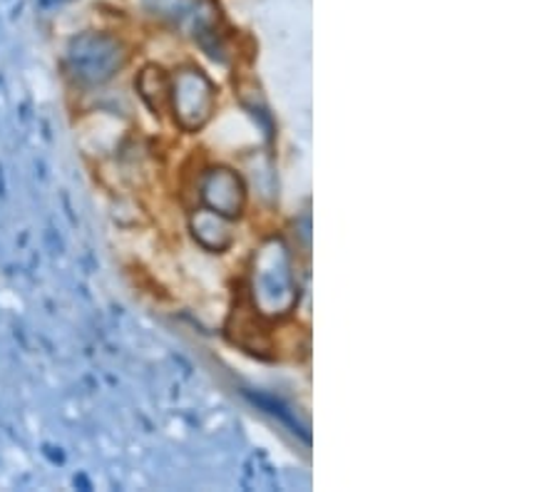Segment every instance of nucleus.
<instances>
[{"label": "nucleus", "mask_w": 559, "mask_h": 492, "mask_svg": "<svg viewBox=\"0 0 559 492\" xmlns=\"http://www.w3.org/2000/svg\"><path fill=\"white\" fill-rule=\"evenodd\" d=\"M296 301V284L292 264L282 244L261 249L254 266V307L261 316H284Z\"/></svg>", "instance_id": "1"}, {"label": "nucleus", "mask_w": 559, "mask_h": 492, "mask_svg": "<svg viewBox=\"0 0 559 492\" xmlns=\"http://www.w3.org/2000/svg\"><path fill=\"white\" fill-rule=\"evenodd\" d=\"M169 105L175 107V118L185 130H200L210 122L214 112V85L202 70H179V75L169 85Z\"/></svg>", "instance_id": "2"}, {"label": "nucleus", "mask_w": 559, "mask_h": 492, "mask_svg": "<svg viewBox=\"0 0 559 492\" xmlns=\"http://www.w3.org/2000/svg\"><path fill=\"white\" fill-rule=\"evenodd\" d=\"M245 184L231 169H210L202 179V200L206 209L234 219L245 209Z\"/></svg>", "instance_id": "3"}, {"label": "nucleus", "mask_w": 559, "mask_h": 492, "mask_svg": "<svg viewBox=\"0 0 559 492\" xmlns=\"http://www.w3.org/2000/svg\"><path fill=\"white\" fill-rule=\"evenodd\" d=\"M192 229L194 239L200 241L204 249H210V252H224L234 239L231 219L222 217V214H216L212 209H202L200 214H194Z\"/></svg>", "instance_id": "4"}]
</instances>
